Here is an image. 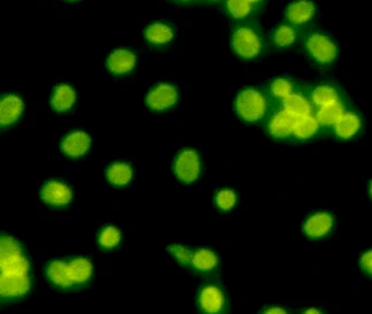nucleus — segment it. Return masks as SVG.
Wrapping results in <instances>:
<instances>
[{"instance_id": "nucleus-1", "label": "nucleus", "mask_w": 372, "mask_h": 314, "mask_svg": "<svg viewBox=\"0 0 372 314\" xmlns=\"http://www.w3.org/2000/svg\"><path fill=\"white\" fill-rule=\"evenodd\" d=\"M0 291L6 300L25 296L30 289L29 262L21 247L11 236L1 238Z\"/></svg>"}, {"instance_id": "nucleus-2", "label": "nucleus", "mask_w": 372, "mask_h": 314, "mask_svg": "<svg viewBox=\"0 0 372 314\" xmlns=\"http://www.w3.org/2000/svg\"><path fill=\"white\" fill-rule=\"evenodd\" d=\"M46 276L53 286L63 289L82 286L92 276V264L87 258H75L70 262L54 260L46 269Z\"/></svg>"}, {"instance_id": "nucleus-3", "label": "nucleus", "mask_w": 372, "mask_h": 314, "mask_svg": "<svg viewBox=\"0 0 372 314\" xmlns=\"http://www.w3.org/2000/svg\"><path fill=\"white\" fill-rule=\"evenodd\" d=\"M307 54L320 66H331L337 61L339 48L331 36L325 32H310L304 36Z\"/></svg>"}, {"instance_id": "nucleus-4", "label": "nucleus", "mask_w": 372, "mask_h": 314, "mask_svg": "<svg viewBox=\"0 0 372 314\" xmlns=\"http://www.w3.org/2000/svg\"><path fill=\"white\" fill-rule=\"evenodd\" d=\"M236 109L243 121L258 123L267 116L269 101L263 92L254 87H248L238 94Z\"/></svg>"}, {"instance_id": "nucleus-5", "label": "nucleus", "mask_w": 372, "mask_h": 314, "mask_svg": "<svg viewBox=\"0 0 372 314\" xmlns=\"http://www.w3.org/2000/svg\"><path fill=\"white\" fill-rule=\"evenodd\" d=\"M231 44L233 51L242 59H254L260 56L264 49L262 36L250 25L238 27L233 32Z\"/></svg>"}, {"instance_id": "nucleus-6", "label": "nucleus", "mask_w": 372, "mask_h": 314, "mask_svg": "<svg viewBox=\"0 0 372 314\" xmlns=\"http://www.w3.org/2000/svg\"><path fill=\"white\" fill-rule=\"evenodd\" d=\"M174 173L183 183L195 181L200 173V161L196 151L186 149L180 152L174 161Z\"/></svg>"}, {"instance_id": "nucleus-7", "label": "nucleus", "mask_w": 372, "mask_h": 314, "mask_svg": "<svg viewBox=\"0 0 372 314\" xmlns=\"http://www.w3.org/2000/svg\"><path fill=\"white\" fill-rule=\"evenodd\" d=\"M316 17V6L313 0H295L288 5L285 11V18L294 27L309 25Z\"/></svg>"}, {"instance_id": "nucleus-8", "label": "nucleus", "mask_w": 372, "mask_h": 314, "mask_svg": "<svg viewBox=\"0 0 372 314\" xmlns=\"http://www.w3.org/2000/svg\"><path fill=\"white\" fill-rule=\"evenodd\" d=\"M178 101V90L176 87L171 84L161 83L156 85L149 94H147V106L152 111H165L176 105Z\"/></svg>"}, {"instance_id": "nucleus-9", "label": "nucleus", "mask_w": 372, "mask_h": 314, "mask_svg": "<svg viewBox=\"0 0 372 314\" xmlns=\"http://www.w3.org/2000/svg\"><path fill=\"white\" fill-rule=\"evenodd\" d=\"M334 227V218L329 212H316L311 214L303 224L307 238L320 240L330 234Z\"/></svg>"}, {"instance_id": "nucleus-10", "label": "nucleus", "mask_w": 372, "mask_h": 314, "mask_svg": "<svg viewBox=\"0 0 372 314\" xmlns=\"http://www.w3.org/2000/svg\"><path fill=\"white\" fill-rule=\"evenodd\" d=\"M363 121L360 114L354 111H344L340 119L333 126L334 134L342 140H351L361 132Z\"/></svg>"}, {"instance_id": "nucleus-11", "label": "nucleus", "mask_w": 372, "mask_h": 314, "mask_svg": "<svg viewBox=\"0 0 372 314\" xmlns=\"http://www.w3.org/2000/svg\"><path fill=\"white\" fill-rule=\"evenodd\" d=\"M41 197L49 205L63 206L72 200L73 193L63 182L50 181L41 190Z\"/></svg>"}, {"instance_id": "nucleus-12", "label": "nucleus", "mask_w": 372, "mask_h": 314, "mask_svg": "<svg viewBox=\"0 0 372 314\" xmlns=\"http://www.w3.org/2000/svg\"><path fill=\"white\" fill-rule=\"evenodd\" d=\"M136 65V56L127 49L114 50L106 61V66L114 75L130 73Z\"/></svg>"}, {"instance_id": "nucleus-13", "label": "nucleus", "mask_w": 372, "mask_h": 314, "mask_svg": "<svg viewBox=\"0 0 372 314\" xmlns=\"http://www.w3.org/2000/svg\"><path fill=\"white\" fill-rule=\"evenodd\" d=\"M294 116L288 114L286 111L280 109L271 116L267 130L271 136L277 140H286L291 136L293 134V126H294Z\"/></svg>"}, {"instance_id": "nucleus-14", "label": "nucleus", "mask_w": 372, "mask_h": 314, "mask_svg": "<svg viewBox=\"0 0 372 314\" xmlns=\"http://www.w3.org/2000/svg\"><path fill=\"white\" fill-rule=\"evenodd\" d=\"M90 143H92V140H90L88 134L76 130V132L68 134L63 138V143H61V150L68 157L79 158L88 151Z\"/></svg>"}, {"instance_id": "nucleus-15", "label": "nucleus", "mask_w": 372, "mask_h": 314, "mask_svg": "<svg viewBox=\"0 0 372 314\" xmlns=\"http://www.w3.org/2000/svg\"><path fill=\"white\" fill-rule=\"evenodd\" d=\"M198 303L207 313H218L225 307V295L218 286H204L198 295Z\"/></svg>"}, {"instance_id": "nucleus-16", "label": "nucleus", "mask_w": 372, "mask_h": 314, "mask_svg": "<svg viewBox=\"0 0 372 314\" xmlns=\"http://www.w3.org/2000/svg\"><path fill=\"white\" fill-rule=\"evenodd\" d=\"M23 112V101L15 94H8L1 99L0 104V123L1 126H10L18 121Z\"/></svg>"}, {"instance_id": "nucleus-17", "label": "nucleus", "mask_w": 372, "mask_h": 314, "mask_svg": "<svg viewBox=\"0 0 372 314\" xmlns=\"http://www.w3.org/2000/svg\"><path fill=\"white\" fill-rule=\"evenodd\" d=\"M310 101L317 107L342 103L340 91L332 84L324 83L313 87L310 91Z\"/></svg>"}, {"instance_id": "nucleus-18", "label": "nucleus", "mask_w": 372, "mask_h": 314, "mask_svg": "<svg viewBox=\"0 0 372 314\" xmlns=\"http://www.w3.org/2000/svg\"><path fill=\"white\" fill-rule=\"evenodd\" d=\"M299 91H295L294 94L288 96L285 101H281V109L286 111L294 118L298 116H308L313 114V103Z\"/></svg>"}, {"instance_id": "nucleus-19", "label": "nucleus", "mask_w": 372, "mask_h": 314, "mask_svg": "<svg viewBox=\"0 0 372 314\" xmlns=\"http://www.w3.org/2000/svg\"><path fill=\"white\" fill-rule=\"evenodd\" d=\"M320 125L313 114L298 116L294 119L291 136L299 140H311L320 133Z\"/></svg>"}, {"instance_id": "nucleus-20", "label": "nucleus", "mask_w": 372, "mask_h": 314, "mask_svg": "<svg viewBox=\"0 0 372 314\" xmlns=\"http://www.w3.org/2000/svg\"><path fill=\"white\" fill-rule=\"evenodd\" d=\"M75 98L76 96H75L73 87L67 84H60L54 87L52 98H51V105L56 112H67L73 107Z\"/></svg>"}, {"instance_id": "nucleus-21", "label": "nucleus", "mask_w": 372, "mask_h": 314, "mask_svg": "<svg viewBox=\"0 0 372 314\" xmlns=\"http://www.w3.org/2000/svg\"><path fill=\"white\" fill-rule=\"evenodd\" d=\"M298 39H299L298 29L294 25H289V23L288 25H278L277 28L274 29V32H272V36H271L274 46H277L279 49L291 48V46L294 45Z\"/></svg>"}, {"instance_id": "nucleus-22", "label": "nucleus", "mask_w": 372, "mask_h": 314, "mask_svg": "<svg viewBox=\"0 0 372 314\" xmlns=\"http://www.w3.org/2000/svg\"><path fill=\"white\" fill-rule=\"evenodd\" d=\"M174 39V32L169 25L165 23H154L147 29L145 39L154 45H165Z\"/></svg>"}, {"instance_id": "nucleus-23", "label": "nucleus", "mask_w": 372, "mask_h": 314, "mask_svg": "<svg viewBox=\"0 0 372 314\" xmlns=\"http://www.w3.org/2000/svg\"><path fill=\"white\" fill-rule=\"evenodd\" d=\"M344 103H338V104L327 105L323 107H318L317 112L315 113L316 119L318 120L322 127H333L337 123L338 120L340 119L341 116L344 114Z\"/></svg>"}, {"instance_id": "nucleus-24", "label": "nucleus", "mask_w": 372, "mask_h": 314, "mask_svg": "<svg viewBox=\"0 0 372 314\" xmlns=\"http://www.w3.org/2000/svg\"><path fill=\"white\" fill-rule=\"evenodd\" d=\"M106 178L113 185L123 187L130 183L133 178V169L126 163H116L111 165L106 171Z\"/></svg>"}, {"instance_id": "nucleus-25", "label": "nucleus", "mask_w": 372, "mask_h": 314, "mask_svg": "<svg viewBox=\"0 0 372 314\" xmlns=\"http://www.w3.org/2000/svg\"><path fill=\"white\" fill-rule=\"evenodd\" d=\"M192 265L202 273L211 272L218 265V257L209 249H200L194 252Z\"/></svg>"}, {"instance_id": "nucleus-26", "label": "nucleus", "mask_w": 372, "mask_h": 314, "mask_svg": "<svg viewBox=\"0 0 372 314\" xmlns=\"http://www.w3.org/2000/svg\"><path fill=\"white\" fill-rule=\"evenodd\" d=\"M269 91H270V94L274 99H277V101L281 103L288 96L294 94L296 90H295L294 82L291 78H288V77H278V78L271 82Z\"/></svg>"}, {"instance_id": "nucleus-27", "label": "nucleus", "mask_w": 372, "mask_h": 314, "mask_svg": "<svg viewBox=\"0 0 372 314\" xmlns=\"http://www.w3.org/2000/svg\"><path fill=\"white\" fill-rule=\"evenodd\" d=\"M254 8L249 0H226V10L236 20L248 18L253 13Z\"/></svg>"}, {"instance_id": "nucleus-28", "label": "nucleus", "mask_w": 372, "mask_h": 314, "mask_svg": "<svg viewBox=\"0 0 372 314\" xmlns=\"http://www.w3.org/2000/svg\"><path fill=\"white\" fill-rule=\"evenodd\" d=\"M121 240L119 229L114 227H105L99 233V243L102 248L113 249L119 244Z\"/></svg>"}, {"instance_id": "nucleus-29", "label": "nucleus", "mask_w": 372, "mask_h": 314, "mask_svg": "<svg viewBox=\"0 0 372 314\" xmlns=\"http://www.w3.org/2000/svg\"><path fill=\"white\" fill-rule=\"evenodd\" d=\"M236 199L238 197H236V192L229 190V189H224V190L218 192L217 196H216V204L221 211H229L236 206Z\"/></svg>"}, {"instance_id": "nucleus-30", "label": "nucleus", "mask_w": 372, "mask_h": 314, "mask_svg": "<svg viewBox=\"0 0 372 314\" xmlns=\"http://www.w3.org/2000/svg\"><path fill=\"white\" fill-rule=\"evenodd\" d=\"M169 251L171 252V253L176 257V260L181 262L183 265L189 264V262H192V259H193L194 253L190 252L189 249L186 248V247H183V245H171V247H169Z\"/></svg>"}, {"instance_id": "nucleus-31", "label": "nucleus", "mask_w": 372, "mask_h": 314, "mask_svg": "<svg viewBox=\"0 0 372 314\" xmlns=\"http://www.w3.org/2000/svg\"><path fill=\"white\" fill-rule=\"evenodd\" d=\"M360 266L365 274L372 276V249L362 255L360 258Z\"/></svg>"}, {"instance_id": "nucleus-32", "label": "nucleus", "mask_w": 372, "mask_h": 314, "mask_svg": "<svg viewBox=\"0 0 372 314\" xmlns=\"http://www.w3.org/2000/svg\"><path fill=\"white\" fill-rule=\"evenodd\" d=\"M264 312L265 313L269 314H282V313H287V311L285 310V308H282V307H270V308H267V310H264Z\"/></svg>"}, {"instance_id": "nucleus-33", "label": "nucleus", "mask_w": 372, "mask_h": 314, "mask_svg": "<svg viewBox=\"0 0 372 314\" xmlns=\"http://www.w3.org/2000/svg\"><path fill=\"white\" fill-rule=\"evenodd\" d=\"M306 313L307 314H320V310H317V308H308V310H306Z\"/></svg>"}, {"instance_id": "nucleus-34", "label": "nucleus", "mask_w": 372, "mask_h": 314, "mask_svg": "<svg viewBox=\"0 0 372 314\" xmlns=\"http://www.w3.org/2000/svg\"><path fill=\"white\" fill-rule=\"evenodd\" d=\"M250 3L254 5V6H256V5L262 4V3H264L265 0H249Z\"/></svg>"}, {"instance_id": "nucleus-35", "label": "nucleus", "mask_w": 372, "mask_h": 314, "mask_svg": "<svg viewBox=\"0 0 372 314\" xmlns=\"http://www.w3.org/2000/svg\"><path fill=\"white\" fill-rule=\"evenodd\" d=\"M369 192H370V196H371L372 198V181L370 182V187H369Z\"/></svg>"}, {"instance_id": "nucleus-36", "label": "nucleus", "mask_w": 372, "mask_h": 314, "mask_svg": "<svg viewBox=\"0 0 372 314\" xmlns=\"http://www.w3.org/2000/svg\"><path fill=\"white\" fill-rule=\"evenodd\" d=\"M180 1H189V0H180Z\"/></svg>"}, {"instance_id": "nucleus-37", "label": "nucleus", "mask_w": 372, "mask_h": 314, "mask_svg": "<svg viewBox=\"0 0 372 314\" xmlns=\"http://www.w3.org/2000/svg\"><path fill=\"white\" fill-rule=\"evenodd\" d=\"M68 1H75V0H68Z\"/></svg>"}, {"instance_id": "nucleus-38", "label": "nucleus", "mask_w": 372, "mask_h": 314, "mask_svg": "<svg viewBox=\"0 0 372 314\" xmlns=\"http://www.w3.org/2000/svg\"><path fill=\"white\" fill-rule=\"evenodd\" d=\"M212 1H219V0H212Z\"/></svg>"}]
</instances>
